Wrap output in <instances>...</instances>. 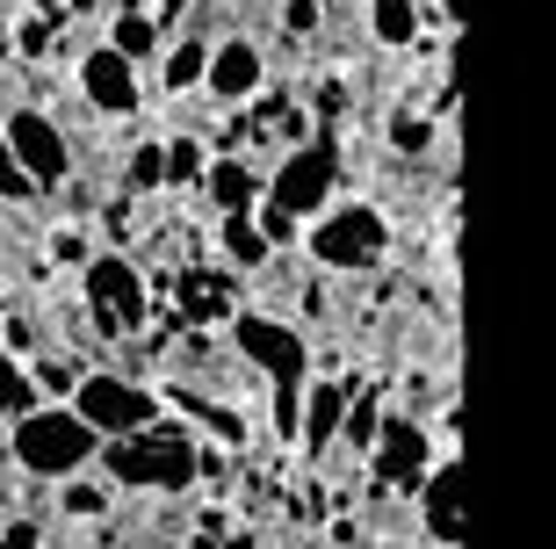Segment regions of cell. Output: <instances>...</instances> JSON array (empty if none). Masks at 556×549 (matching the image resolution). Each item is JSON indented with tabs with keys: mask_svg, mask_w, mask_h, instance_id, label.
<instances>
[{
	"mask_svg": "<svg viewBox=\"0 0 556 549\" xmlns=\"http://www.w3.org/2000/svg\"><path fill=\"white\" fill-rule=\"evenodd\" d=\"M348 398H354V384H311L304 376V412H296V441H304V456H318V463L332 456V434H340Z\"/></svg>",
	"mask_w": 556,
	"mask_h": 549,
	"instance_id": "obj_13",
	"label": "cell"
},
{
	"mask_svg": "<svg viewBox=\"0 0 556 549\" xmlns=\"http://www.w3.org/2000/svg\"><path fill=\"white\" fill-rule=\"evenodd\" d=\"M65 405H73L87 427L109 441V434L144 427V420L160 412V390L138 384V376H124V369H80V384H73V398H65Z\"/></svg>",
	"mask_w": 556,
	"mask_h": 549,
	"instance_id": "obj_5",
	"label": "cell"
},
{
	"mask_svg": "<svg viewBox=\"0 0 556 549\" xmlns=\"http://www.w3.org/2000/svg\"><path fill=\"white\" fill-rule=\"evenodd\" d=\"M203 166H210L203 138H166V145H160V174H166V188H195V182H203Z\"/></svg>",
	"mask_w": 556,
	"mask_h": 549,
	"instance_id": "obj_20",
	"label": "cell"
},
{
	"mask_svg": "<svg viewBox=\"0 0 556 549\" xmlns=\"http://www.w3.org/2000/svg\"><path fill=\"white\" fill-rule=\"evenodd\" d=\"M441 456L433 448V434H427V420L419 412H391V420H376V441H369V485H383V491H397V499H413V485L427 477V463Z\"/></svg>",
	"mask_w": 556,
	"mask_h": 549,
	"instance_id": "obj_6",
	"label": "cell"
},
{
	"mask_svg": "<svg viewBox=\"0 0 556 549\" xmlns=\"http://www.w3.org/2000/svg\"><path fill=\"white\" fill-rule=\"evenodd\" d=\"M59 485H65L59 507L73 513V521H87V513H109V507H116V491H109V485H80V470H73V477H59Z\"/></svg>",
	"mask_w": 556,
	"mask_h": 549,
	"instance_id": "obj_24",
	"label": "cell"
},
{
	"mask_svg": "<svg viewBox=\"0 0 556 549\" xmlns=\"http://www.w3.org/2000/svg\"><path fill=\"white\" fill-rule=\"evenodd\" d=\"M203 65H210V37H174V51L160 59V87L188 95V87H203Z\"/></svg>",
	"mask_w": 556,
	"mask_h": 549,
	"instance_id": "obj_18",
	"label": "cell"
},
{
	"mask_svg": "<svg viewBox=\"0 0 556 549\" xmlns=\"http://www.w3.org/2000/svg\"><path fill=\"white\" fill-rule=\"evenodd\" d=\"M22 405H37V390H29V376H22V362L0 347V412H22Z\"/></svg>",
	"mask_w": 556,
	"mask_h": 549,
	"instance_id": "obj_25",
	"label": "cell"
},
{
	"mask_svg": "<svg viewBox=\"0 0 556 549\" xmlns=\"http://www.w3.org/2000/svg\"><path fill=\"white\" fill-rule=\"evenodd\" d=\"M332 188H340V152H332V138H311L296 152H282V166L268 174V203L304 224L332 203Z\"/></svg>",
	"mask_w": 556,
	"mask_h": 549,
	"instance_id": "obj_7",
	"label": "cell"
},
{
	"mask_svg": "<svg viewBox=\"0 0 556 549\" xmlns=\"http://www.w3.org/2000/svg\"><path fill=\"white\" fill-rule=\"evenodd\" d=\"M80 304H87V319L102 326V340H130V333L152 319V297H144V275H138L130 253H94V261H87Z\"/></svg>",
	"mask_w": 556,
	"mask_h": 549,
	"instance_id": "obj_4",
	"label": "cell"
},
{
	"mask_svg": "<svg viewBox=\"0 0 556 549\" xmlns=\"http://www.w3.org/2000/svg\"><path fill=\"white\" fill-rule=\"evenodd\" d=\"M369 37L383 51H413L419 43V8L413 0H369Z\"/></svg>",
	"mask_w": 556,
	"mask_h": 549,
	"instance_id": "obj_17",
	"label": "cell"
},
{
	"mask_svg": "<svg viewBox=\"0 0 556 549\" xmlns=\"http://www.w3.org/2000/svg\"><path fill=\"white\" fill-rule=\"evenodd\" d=\"M166 174H160V145H130L124 160V196H160Z\"/></svg>",
	"mask_w": 556,
	"mask_h": 549,
	"instance_id": "obj_22",
	"label": "cell"
},
{
	"mask_svg": "<svg viewBox=\"0 0 556 549\" xmlns=\"http://www.w3.org/2000/svg\"><path fill=\"white\" fill-rule=\"evenodd\" d=\"M109 51H124L130 65H144L160 51V22L144 15V8H116V15H109Z\"/></svg>",
	"mask_w": 556,
	"mask_h": 549,
	"instance_id": "obj_16",
	"label": "cell"
},
{
	"mask_svg": "<svg viewBox=\"0 0 556 549\" xmlns=\"http://www.w3.org/2000/svg\"><path fill=\"white\" fill-rule=\"evenodd\" d=\"M59 22H65V15H29V22L15 29V51H22L29 65H43L51 51H59Z\"/></svg>",
	"mask_w": 556,
	"mask_h": 549,
	"instance_id": "obj_23",
	"label": "cell"
},
{
	"mask_svg": "<svg viewBox=\"0 0 556 549\" xmlns=\"http://www.w3.org/2000/svg\"><path fill=\"white\" fill-rule=\"evenodd\" d=\"M304 246H311V261L326 267V275H362V267L383 261V246H391V217H383L376 203H340V210L326 203L318 217H311Z\"/></svg>",
	"mask_w": 556,
	"mask_h": 549,
	"instance_id": "obj_3",
	"label": "cell"
},
{
	"mask_svg": "<svg viewBox=\"0 0 556 549\" xmlns=\"http://www.w3.org/2000/svg\"><path fill=\"white\" fill-rule=\"evenodd\" d=\"M217 246L231 253L239 275H261V267L275 261V246H268V232L253 224V210H217Z\"/></svg>",
	"mask_w": 556,
	"mask_h": 549,
	"instance_id": "obj_15",
	"label": "cell"
},
{
	"mask_svg": "<svg viewBox=\"0 0 556 549\" xmlns=\"http://www.w3.org/2000/svg\"><path fill=\"white\" fill-rule=\"evenodd\" d=\"M268 80V59H261V43L253 37H217L210 43V65H203V87L217 109H247Z\"/></svg>",
	"mask_w": 556,
	"mask_h": 549,
	"instance_id": "obj_12",
	"label": "cell"
},
{
	"mask_svg": "<svg viewBox=\"0 0 556 549\" xmlns=\"http://www.w3.org/2000/svg\"><path fill=\"white\" fill-rule=\"evenodd\" d=\"M282 22L296 37H311V29H318V0H282Z\"/></svg>",
	"mask_w": 556,
	"mask_h": 549,
	"instance_id": "obj_29",
	"label": "cell"
},
{
	"mask_svg": "<svg viewBox=\"0 0 556 549\" xmlns=\"http://www.w3.org/2000/svg\"><path fill=\"white\" fill-rule=\"evenodd\" d=\"M0 138H8L15 166L43 188V196L73 182V145H65V130L43 116V109H15V116H0Z\"/></svg>",
	"mask_w": 556,
	"mask_h": 549,
	"instance_id": "obj_9",
	"label": "cell"
},
{
	"mask_svg": "<svg viewBox=\"0 0 556 549\" xmlns=\"http://www.w3.org/2000/svg\"><path fill=\"white\" fill-rule=\"evenodd\" d=\"M195 441L203 434L181 427V420H144V427L130 434H109L102 448H94V463L109 470V485L124 491H160V499H181V491H195Z\"/></svg>",
	"mask_w": 556,
	"mask_h": 549,
	"instance_id": "obj_1",
	"label": "cell"
},
{
	"mask_svg": "<svg viewBox=\"0 0 556 549\" xmlns=\"http://www.w3.org/2000/svg\"><path fill=\"white\" fill-rule=\"evenodd\" d=\"M441 15H448V22H455V29H463V0H441Z\"/></svg>",
	"mask_w": 556,
	"mask_h": 549,
	"instance_id": "obj_30",
	"label": "cell"
},
{
	"mask_svg": "<svg viewBox=\"0 0 556 549\" xmlns=\"http://www.w3.org/2000/svg\"><path fill=\"white\" fill-rule=\"evenodd\" d=\"M80 354H37V362H22V376H29V390L37 398H73V384H80Z\"/></svg>",
	"mask_w": 556,
	"mask_h": 549,
	"instance_id": "obj_19",
	"label": "cell"
},
{
	"mask_svg": "<svg viewBox=\"0 0 556 549\" xmlns=\"http://www.w3.org/2000/svg\"><path fill=\"white\" fill-rule=\"evenodd\" d=\"M413 507H419V542H441L455 549L463 535H470V521H463V456H433L427 477L413 485Z\"/></svg>",
	"mask_w": 556,
	"mask_h": 549,
	"instance_id": "obj_10",
	"label": "cell"
},
{
	"mask_svg": "<svg viewBox=\"0 0 556 549\" xmlns=\"http://www.w3.org/2000/svg\"><path fill=\"white\" fill-rule=\"evenodd\" d=\"M37 340H43V333H37V319H29V311H15V319H0V347H8L15 362H22V354H37Z\"/></svg>",
	"mask_w": 556,
	"mask_h": 549,
	"instance_id": "obj_26",
	"label": "cell"
},
{
	"mask_svg": "<svg viewBox=\"0 0 556 549\" xmlns=\"http://www.w3.org/2000/svg\"><path fill=\"white\" fill-rule=\"evenodd\" d=\"M37 196V182L15 166V152H8V138H0V203H29Z\"/></svg>",
	"mask_w": 556,
	"mask_h": 549,
	"instance_id": "obj_27",
	"label": "cell"
},
{
	"mask_svg": "<svg viewBox=\"0 0 556 549\" xmlns=\"http://www.w3.org/2000/svg\"><path fill=\"white\" fill-rule=\"evenodd\" d=\"M80 102L94 109V116H138L144 109V87H138V65L124 59V51H109V43H94L80 59Z\"/></svg>",
	"mask_w": 556,
	"mask_h": 549,
	"instance_id": "obj_11",
	"label": "cell"
},
{
	"mask_svg": "<svg viewBox=\"0 0 556 549\" xmlns=\"http://www.w3.org/2000/svg\"><path fill=\"white\" fill-rule=\"evenodd\" d=\"M94 448H102V434L87 427L65 398H37V405H22L15 427H8V456H15V470H22V477H37V485L87 470V463H94Z\"/></svg>",
	"mask_w": 556,
	"mask_h": 549,
	"instance_id": "obj_2",
	"label": "cell"
},
{
	"mask_svg": "<svg viewBox=\"0 0 556 549\" xmlns=\"http://www.w3.org/2000/svg\"><path fill=\"white\" fill-rule=\"evenodd\" d=\"M296 412H304V376H282V384L268 390V427H275V441H296Z\"/></svg>",
	"mask_w": 556,
	"mask_h": 549,
	"instance_id": "obj_21",
	"label": "cell"
},
{
	"mask_svg": "<svg viewBox=\"0 0 556 549\" xmlns=\"http://www.w3.org/2000/svg\"><path fill=\"white\" fill-rule=\"evenodd\" d=\"M231 347L247 354L268 384H282V376H311V340L296 319H275V311H231Z\"/></svg>",
	"mask_w": 556,
	"mask_h": 549,
	"instance_id": "obj_8",
	"label": "cell"
},
{
	"mask_svg": "<svg viewBox=\"0 0 556 549\" xmlns=\"http://www.w3.org/2000/svg\"><path fill=\"white\" fill-rule=\"evenodd\" d=\"M203 196H210V210H253V203H261V166H253L247 152L210 160L203 166Z\"/></svg>",
	"mask_w": 556,
	"mask_h": 549,
	"instance_id": "obj_14",
	"label": "cell"
},
{
	"mask_svg": "<svg viewBox=\"0 0 556 549\" xmlns=\"http://www.w3.org/2000/svg\"><path fill=\"white\" fill-rule=\"evenodd\" d=\"M43 253L73 267V261H87V239H80V232H51V239H43Z\"/></svg>",
	"mask_w": 556,
	"mask_h": 549,
	"instance_id": "obj_28",
	"label": "cell"
}]
</instances>
